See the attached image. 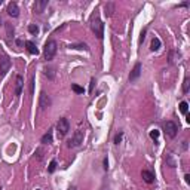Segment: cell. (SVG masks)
<instances>
[{"instance_id": "25", "label": "cell", "mask_w": 190, "mask_h": 190, "mask_svg": "<svg viewBox=\"0 0 190 190\" xmlns=\"http://www.w3.org/2000/svg\"><path fill=\"white\" fill-rule=\"evenodd\" d=\"M6 30H8V39L14 37V27L11 24H6Z\"/></svg>"}, {"instance_id": "16", "label": "cell", "mask_w": 190, "mask_h": 190, "mask_svg": "<svg viewBox=\"0 0 190 190\" xmlns=\"http://www.w3.org/2000/svg\"><path fill=\"white\" fill-rule=\"evenodd\" d=\"M104 11H106L107 16H112L113 15V12H114V3H112V2L106 3V5H104Z\"/></svg>"}, {"instance_id": "15", "label": "cell", "mask_w": 190, "mask_h": 190, "mask_svg": "<svg viewBox=\"0 0 190 190\" xmlns=\"http://www.w3.org/2000/svg\"><path fill=\"white\" fill-rule=\"evenodd\" d=\"M42 143H43V144H52V129H49L45 135L42 137Z\"/></svg>"}, {"instance_id": "22", "label": "cell", "mask_w": 190, "mask_h": 190, "mask_svg": "<svg viewBox=\"0 0 190 190\" xmlns=\"http://www.w3.org/2000/svg\"><path fill=\"white\" fill-rule=\"evenodd\" d=\"M71 89H73V91L76 92V94H85V89L83 88H82V86H79V85H71Z\"/></svg>"}, {"instance_id": "1", "label": "cell", "mask_w": 190, "mask_h": 190, "mask_svg": "<svg viewBox=\"0 0 190 190\" xmlns=\"http://www.w3.org/2000/svg\"><path fill=\"white\" fill-rule=\"evenodd\" d=\"M91 30L94 31V34H95L99 40L103 39V36H104V24L101 23V19H99V16L97 15V14L91 18Z\"/></svg>"}, {"instance_id": "13", "label": "cell", "mask_w": 190, "mask_h": 190, "mask_svg": "<svg viewBox=\"0 0 190 190\" xmlns=\"http://www.w3.org/2000/svg\"><path fill=\"white\" fill-rule=\"evenodd\" d=\"M25 48H27V51H28L31 55H37L39 53L37 46L34 45V42H31V40H27V42H25Z\"/></svg>"}, {"instance_id": "30", "label": "cell", "mask_w": 190, "mask_h": 190, "mask_svg": "<svg viewBox=\"0 0 190 190\" xmlns=\"http://www.w3.org/2000/svg\"><path fill=\"white\" fill-rule=\"evenodd\" d=\"M104 169H106V171L108 169V160H107V158L104 159Z\"/></svg>"}, {"instance_id": "8", "label": "cell", "mask_w": 190, "mask_h": 190, "mask_svg": "<svg viewBox=\"0 0 190 190\" xmlns=\"http://www.w3.org/2000/svg\"><path fill=\"white\" fill-rule=\"evenodd\" d=\"M140 74H141V62H137V64L134 65L132 71H131V74H129V80H131V82L137 80L138 77H140Z\"/></svg>"}, {"instance_id": "28", "label": "cell", "mask_w": 190, "mask_h": 190, "mask_svg": "<svg viewBox=\"0 0 190 190\" xmlns=\"http://www.w3.org/2000/svg\"><path fill=\"white\" fill-rule=\"evenodd\" d=\"M30 94L31 95L34 94V76L30 77Z\"/></svg>"}, {"instance_id": "26", "label": "cell", "mask_w": 190, "mask_h": 190, "mask_svg": "<svg viewBox=\"0 0 190 190\" xmlns=\"http://www.w3.org/2000/svg\"><path fill=\"white\" fill-rule=\"evenodd\" d=\"M159 131L158 129H153V131H150V138H153V140H158L159 138Z\"/></svg>"}, {"instance_id": "12", "label": "cell", "mask_w": 190, "mask_h": 190, "mask_svg": "<svg viewBox=\"0 0 190 190\" xmlns=\"http://www.w3.org/2000/svg\"><path fill=\"white\" fill-rule=\"evenodd\" d=\"M141 177H143V180H144L146 183H149V184H152L153 181H154V174H153L152 171H143L141 172Z\"/></svg>"}, {"instance_id": "21", "label": "cell", "mask_w": 190, "mask_h": 190, "mask_svg": "<svg viewBox=\"0 0 190 190\" xmlns=\"http://www.w3.org/2000/svg\"><path fill=\"white\" fill-rule=\"evenodd\" d=\"M55 169H57V160H51V163L48 167V172L52 174V172H55Z\"/></svg>"}, {"instance_id": "7", "label": "cell", "mask_w": 190, "mask_h": 190, "mask_svg": "<svg viewBox=\"0 0 190 190\" xmlns=\"http://www.w3.org/2000/svg\"><path fill=\"white\" fill-rule=\"evenodd\" d=\"M11 70V60L6 55L0 57V77H3Z\"/></svg>"}, {"instance_id": "27", "label": "cell", "mask_w": 190, "mask_h": 190, "mask_svg": "<svg viewBox=\"0 0 190 190\" xmlns=\"http://www.w3.org/2000/svg\"><path fill=\"white\" fill-rule=\"evenodd\" d=\"M146 33H147V28L141 30V34H140V40H138V43H140V45H141V43L144 42V39H146Z\"/></svg>"}, {"instance_id": "23", "label": "cell", "mask_w": 190, "mask_h": 190, "mask_svg": "<svg viewBox=\"0 0 190 190\" xmlns=\"http://www.w3.org/2000/svg\"><path fill=\"white\" fill-rule=\"evenodd\" d=\"M167 163H168V165H169L171 168H175V167H177L175 160L172 159V154H168V156H167Z\"/></svg>"}, {"instance_id": "34", "label": "cell", "mask_w": 190, "mask_h": 190, "mask_svg": "<svg viewBox=\"0 0 190 190\" xmlns=\"http://www.w3.org/2000/svg\"><path fill=\"white\" fill-rule=\"evenodd\" d=\"M37 190H39V189H37Z\"/></svg>"}, {"instance_id": "3", "label": "cell", "mask_w": 190, "mask_h": 190, "mask_svg": "<svg viewBox=\"0 0 190 190\" xmlns=\"http://www.w3.org/2000/svg\"><path fill=\"white\" fill-rule=\"evenodd\" d=\"M70 131V122L65 119V117H61L58 123H57V132H58V137L64 138Z\"/></svg>"}, {"instance_id": "14", "label": "cell", "mask_w": 190, "mask_h": 190, "mask_svg": "<svg viewBox=\"0 0 190 190\" xmlns=\"http://www.w3.org/2000/svg\"><path fill=\"white\" fill-rule=\"evenodd\" d=\"M43 73H45V76L48 77L49 80H53V79H55V69H53V67H45Z\"/></svg>"}, {"instance_id": "11", "label": "cell", "mask_w": 190, "mask_h": 190, "mask_svg": "<svg viewBox=\"0 0 190 190\" xmlns=\"http://www.w3.org/2000/svg\"><path fill=\"white\" fill-rule=\"evenodd\" d=\"M8 14L11 16H14V18L19 15V9H18V5H16L15 2H12V3L8 5Z\"/></svg>"}, {"instance_id": "19", "label": "cell", "mask_w": 190, "mask_h": 190, "mask_svg": "<svg viewBox=\"0 0 190 190\" xmlns=\"http://www.w3.org/2000/svg\"><path fill=\"white\" fill-rule=\"evenodd\" d=\"M187 110H189V104L186 103V101H181L180 103V112L183 114H187Z\"/></svg>"}, {"instance_id": "6", "label": "cell", "mask_w": 190, "mask_h": 190, "mask_svg": "<svg viewBox=\"0 0 190 190\" xmlns=\"http://www.w3.org/2000/svg\"><path fill=\"white\" fill-rule=\"evenodd\" d=\"M51 104H52L51 97H49L45 91H42L40 92V98H39V106H40V108H42V110H46V108L51 107Z\"/></svg>"}, {"instance_id": "9", "label": "cell", "mask_w": 190, "mask_h": 190, "mask_svg": "<svg viewBox=\"0 0 190 190\" xmlns=\"http://www.w3.org/2000/svg\"><path fill=\"white\" fill-rule=\"evenodd\" d=\"M23 85H24L23 76H21V74H18V76H16V82H15V95L16 97H19V95H21V92H23Z\"/></svg>"}, {"instance_id": "18", "label": "cell", "mask_w": 190, "mask_h": 190, "mask_svg": "<svg viewBox=\"0 0 190 190\" xmlns=\"http://www.w3.org/2000/svg\"><path fill=\"white\" fill-rule=\"evenodd\" d=\"M71 49H83V51H89V48L86 43H76V45H70Z\"/></svg>"}, {"instance_id": "24", "label": "cell", "mask_w": 190, "mask_h": 190, "mask_svg": "<svg viewBox=\"0 0 190 190\" xmlns=\"http://www.w3.org/2000/svg\"><path fill=\"white\" fill-rule=\"evenodd\" d=\"M189 77H186V79H184V83H183V92H184V94H187V92H189Z\"/></svg>"}, {"instance_id": "31", "label": "cell", "mask_w": 190, "mask_h": 190, "mask_svg": "<svg viewBox=\"0 0 190 190\" xmlns=\"http://www.w3.org/2000/svg\"><path fill=\"white\" fill-rule=\"evenodd\" d=\"M184 178H186V183L189 184V183H190V175H189V174H186V177H184Z\"/></svg>"}, {"instance_id": "29", "label": "cell", "mask_w": 190, "mask_h": 190, "mask_svg": "<svg viewBox=\"0 0 190 190\" xmlns=\"http://www.w3.org/2000/svg\"><path fill=\"white\" fill-rule=\"evenodd\" d=\"M122 137H123V134H117V135H114V144H119V143H120L122 141Z\"/></svg>"}, {"instance_id": "20", "label": "cell", "mask_w": 190, "mask_h": 190, "mask_svg": "<svg viewBox=\"0 0 190 190\" xmlns=\"http://www.w3.org/2000/svg\"><path fill=\"white\" fill-rule=\"evenodd\" d=\"M28 31H30L31 34L36 36V34H39V27L36 24H30V25H28Z\"/></svg>"}, {"instance_id": "4", "label": "cell", "mask_w": 190, "mask_h": 190, "mask_svg": "<svg viewBox=\"0 0 190 190\" xmlns=\"http://www.w3.org/2000/svg\"><path fill=\"white\" fill-rule=\"evenodd\" d=\"M83 138H85V131L82 129V128H79V129L74 132V135H73V138L69 141V147L71 149V147H79V146L83 143Z\"/></svg>"}, {"instance_id": "10", "label": "cell", "mask_w": 190, "mask_h": 190, "mask_svg": "<svg viewBox=\"0 0 190 190\" xmlns=\"http://www.w3.org/2000/svg\"><path fill=\"white\" fill-rule=\"evenodd\" d=\"M46 6H48V0H39V2L34 3V12L36 14H42Z\"/></svg>"}, {"instance_id": "32", "label": "cell", "mask_w": 190, "mask_h": 190, "mask_svg": "<svg viewBox=\"0 0 190 190\" xmlns=\"http://www.w3.org/2000/svg\"><path fill=\"white\" fill-rule=\"evenodd\" d=\"M99 190H106V187H101V189H99Z\"/></svg>"}, {"instance_id": "17", "label": "cell", "mask_w": 190, "mask_h": 190, "mask_svg": "<svg viewBox=\"0 0 190 190\" xmlns=\"http://www.w3.org/2000/svg\"><path fill=\"white\" fill-rule=\"evenodd\" d=\"M159 48H160V40L158 37H153L152 45H150V49H152V51H158Z\"/></svg>"}, {"instance_id": "5", "label": "cell", "mask_w": 190, "mask_h": 190, "mask_svg": "<svg viewBox=\"0 0 190 190\" xmlns=\"http://www.w3.org/2000/svg\"><path fill=\"white\" fill-rule=\"evenodd\" d=\"M163 129L167 132V135L169 138H175V135L178 134V125L172 120H168L163 123Z\"/></svg>"}, {"instance_id": "2", "label": "cell", "mask_w": 190, "mask_h": 190, "mask_svg": "<svg viewBox=\"0 0 190 190\" xmlns=\"http://www.w3.org/2000/svg\"><path fill=\"white\" fill-rule=\"evenodd\" d=\"M43 53H45L46 61L53 60V57H55V53H57V42H55V40H48V42L45 43Z\"/></svg>"}, {"instance_id": "33", "label": "cell", "mask_w": 190, "mask_h": 190, "mask_svg": "<svg viewBox=\"0 0 190 190\" xmlns=\"http://www.w3.org/2000/svg\"><path fill=\"white\" fill-rule=\"evenodd\" d=\"M0 190H2V189H0Z\"/></svg>"}]
</instances>
